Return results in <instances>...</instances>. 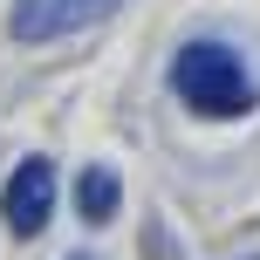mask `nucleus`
<instances>
[{"mask_svg": "<svg viewBox=\"0 0 260 260\" xmlns=\"http://www.w3.org/2000/svg\"><path fill=\"white\" fill-rule=\"evenodd\" d=\"M117 206H123L117 178H110L103 165H89V171H82V178H76V212H82V219H89V226H103V219H117Z\"/></svg>", "mask_w": 260, "mask_h": 260, "instance_id": "4", "label": "nucleus"}, {"mask_svg": "<svg viewBox=\"0 0 260 260\" xmlns=\"http://www.w3.org/2000/svg\"><path fill=\"white\" fill-rule=\"evenodd\" d=\"M69 260H96V253H69Z\"/></svg>", "mask_w": 260, "mask_h": 260, "instance_id": "5", "label": "nucleus"}, {"mask_svg": "<svg viewBox=\"0 0 260 260\" xmlns=\"http://www.w3.org/2000/svg\"><path fill=\"white\" fill-rule=\"evenodd\" d=\"M171 89L199 117H247L253 110V76L226 41H185L171 55Z\"/></svg>", "mask_w": 260, "mask_h": 260, "instance_id": "1", "label": "nucleus"}, {"mask_svg": "<svg viewBox=\"0 0 260 260\" xmlns=\"http://www.w3.org/2000/svg\"><path fill=\"white\" fill-rule=\"evenodd\" d=\"M48 212H55V165L48 157H21L14 178L0 185V219H7L14 240H35L48 226Z\"/></svg>", "mask_w": 260, "mask_h": 260, "instance_id": "2", "label": "nucleus"}, {"mask_svg": "<svg viewBox=\"0 0 260 260\" xmlns=\"http://www.w3.org/2000/svg\"><path fill=\"white\" fill-rule=\"evenodd\" d=\"M117 7L123 0H14L7 27H14V41H62V35H76V27L110 21Z\"/></svg>", "mask_w": 260, "mask_h": 260, "instance_id": "3", "label": "nucleus"}]
</instances>
